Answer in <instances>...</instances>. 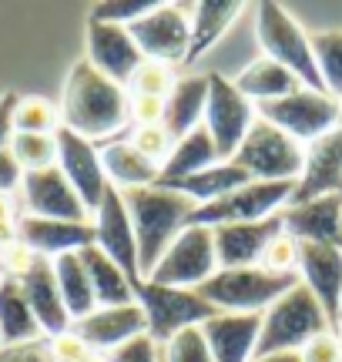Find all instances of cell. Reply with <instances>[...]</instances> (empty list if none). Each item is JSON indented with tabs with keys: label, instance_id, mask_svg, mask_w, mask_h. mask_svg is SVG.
Returning a JSON list of instances; mask_svg holds the SVG:
<instances>
[{
	"label": "cell",
	"instance_id": "obj_1",
	"mask_svg": "<svg viewBox=\"0 0 342 362\" xmlns=\"http://www.w3.org/2000/svg\"><path fill=\"white\" fill-rule=\"evenodd\" d=\"M128 88L105 78L98 67L84 57L71 67L64 81V98H61V128L74 131L81 138H107L131 121L128 111Z\"/></svg>",
	"mask_w": 342,
	"mask_h": 362
},
{
	"label": "cell",
	"instance_id": "obj_2",
	"mask_svg": "<svg viewBox=\"0 0 342 362\" xmlns=\"http://www.w3.org/2000/svg\"><path fill=\"white\" fill-rule=\"evenodd\" d=\"M121 194H124V205H128V215L134 225L138 269H141V282H145L161 262V255L171 248V242L191 225L195 202L175 188H161V185L131 188V192Z\"/></svg>",
	"mask_w": 342,
	"mask_h": 362
},
{
	"label": "cell",
	"instance_id": "obj_3",
	"mask_svg": "<svg viewBox=\"0 0 342 362\" xmlns=\"http://www.w3.org/2000/svg\"><path fill=\"white\" fill-rule=\"evenodd\" d=\"M322 332H332L326 312L319 298L302 282L292 292L272 302L262 312V332H259V349L255 356H272V352H302L309 342Z\"/></svg>",
	"mask_w": 342,
	"mask_h": 362
},
{
	"label": "cell",
	"instance_id": "obj_4",
	"mask_svg": "<svg viewBox=\"0 0 342 362\" xmlns=\"http://www.w3.org/2000/svg\"><path fill=\"white\" fill-rule=\"evenodd\" d=\"M299 282V272H269L262 265H252L218 269L205 285H198V292L218 312H265Z\"/></svg>",
	"mask_w": 342,
	"mask_h": 362
},
{
	"label": "cell",
	"instance_id": "obj_5",
	"mask_svg": "<svg viewBox=\"0 0 342 362\" xmlns=\"http://www.w3.org/2000/svg\"><path fill=\"white\" fill-rule=\"evenodd\" d=\"M255 34H259V44H262V57H269V61L282 64L285 71H292L302 88L326 94L316 54H312V37L299 27V21L285 7L265 0L262 7H259V17H255Z\"/></svg>",
	"mask_w": 342,
	"mask_h": 362
},
{
	"label": "cell",
	"instance_id": "obj_6",
	"mask_svg": "<svg viewBox=\"0 0 342 362\" xmlns=\"http://www.w3.org/2000/svg\"><path fill=\"white\" fill-rule=\"evenodd\" d=\"M134 298L148 319V336L155 339V346H165L175 339L182 329H195L205 325L218 309L208 298H201L198 288H175V285L158 282H141L134 288Z\"/></svg>",
	"mask_w": 342,
	"mask_h": 362
},
{
	"label": "cell",
	"instance_id": "obj_7",
	"mask_svg": "<svg viewBox=\"0 0 342 362\" xmlns=\"http://www.w3.org/2000/svg\"><path fill=\"white\" fill-rule=\"evenodd\" d=\"M232 161L249 171L252 181H299L305 171V148L282 128L255 117Z\"/></svg>",
	"mask_w": 342,
	"mask_h": 362
},
{
	"label": "cell",
	"instance_id": "obj_8",
	"mask_svg": "<svg viewBox=\"0 0 342 362\" xmlns=\"http://www.w3.org/2000/svg\"><path fill=\"white\" fill-rule=\"evenodd\" d=\"M259 117L282 128L299 144H312L342 124V101H336L332 94H322V90L299 88L278 101L259 104Z\"/></svg>",
	"mask_w": 342,
	"mask_h": 362
},
{
	"label": "cell",
	"instance_id": "obj_9",
	"mask_svg": "<svg viewBox=\"0 0 342 362\" xmlns=\"http://www.w3.org/2000/svg\"><path fill=\"white\" fill-rule=\"evenodd\" d=\"M299 181H249L211 205H195L191 225L218 228V225H242V221H265L278 215L295 194Z\"/></svg>",
	"mask_w": 342,
	"mask_h": 362
},
{
	"label": "cell",
	"instance_id": "obj_10",
	"mask_svg": "<svg viewBox=\"0 0 342 362\" xmlns=\"http://www.w3.org/2000/svg\"><path fill=\"white\" fill-rule=\"evenodd\" d=\"M201 124L208 128L215 151L222 161H232L238 144L245 141L249 128L255 124V107L252 101L235 88V81L211 71L208 74V101H205V117Z\"/></svg>",
	"mask_w": 342,
	"mask_h": 362
},
{
	"label": "cell",
	"instance_id": "obj_11",
	"mask_svg": "<svg viewBox=\"0 0 342 362\" xmlns=\"http://www.w3.org/2000/svg\"><path fill=\"white\" fill-rule=\"evenodd\" d=\"M218 272V259H215V238L211 228L205 225H188L171 248L161 255V262L155 265V272L148 275L145 282L158 285H175V288H198L205 285Z\"/></svg>",
	"mask_w": 342,
	"mask_h": 362
},
{
	"label": "cell",
	"instance_id": "obj_12",
	"mask_svg": "<svg viewBox=\"0 0 342 362\" xmlns=\"http://www.w3.org/2000/svg\"><path fill=\"white\" fill-rule=\"evenodd\" d=\"M94 245L105 252L107 259L114 262L128 282L138 288L141 285V269H138V242H134V225L124 205V194L107 185L101 194V205L94 211Z\"/></svg>",
	"mask_w": 342,
	"mask_h": 362
},
{
	"label": "cell",
	"instance_id": "obj_13",
	"mask_svg": "<svg viewBox=\"0 0 342 362\" xmlns=\"http://www.w3.org/2000/svg\"><path fill=\"white\" fill-rule=\"evenodd\" d=\"M134 37L138 51L145 61H158V64H175V61H188V47H191V21L182 13L175 4H158L151 13L128 27Z\"/></svg>",
	"mask_w": 342,
	"mask_h": 362
},
{
	"label": "cell",
	"instance_id": "obj_14",
	"mask_svg": "<svg viewBox=\"0 0 342 362\" xmlns=\"http://www.w3.org/2000/svg\"><path fill=\"white\" fill-rule=\"evenodd\" d=\"M13 282L20 285L27 305L37 319L40 332L47 339L67 336L71 332V315L64 309V298H61V288H57V275H54V262L44 259V255H34L24 269L11 275Z\"/></svg>",
	"mask_w": 342,
	"mask_h": 362
},
{
	"label": "cell",
	"instance_id": "obj_15",
	"mask_svg": "<svg viewBox=\"0 0 342 362\" xmlns=\"http://www.w3.org/2000/svg\"><path fill=\"white\" fill-rule=\"evenodd\" d=\"M57 141V168L64 171V178L71 181V188L81 194V202L88 211H98L101 194L107 188V175L101 165V151L94 148L88 138H81L74 131L57 128L54 131Z\"/></svg>",
	"mask_w": 342,
	"mask_h": 362
},
{
	"label": "cell",
	"instance_id": "obj_16",
	"mask_svg": "<svg viewBox=\"0 0 342 362\" xmlns=\"http://www.w3.org/2000/svg\"><path fill=\"white\" fill-rule=\"evenodd\" d=\"M20 192H24L27 215H34V218L88 221V215H91L57 165L40 171H24L20 175Z\"/></svg>",
	"mask_w": 342,
	"mask_h": 362
},
{
	"label": "cell",
	"instance_id": "obj_17",
	"mask_svg": "<svg viewBox=\"0 0 342 362\" xmlns=\"http://www.w3.org/2000/svg\"><path fill=\"white\" fill-rule=\"evenodd\" d=\"M299 279L319 298V305H322L332 332H336L339 329V305H342V248L299 242Z\"/></svg>",
	"mask_w": 342,
	"mask_h": 362
},
{
	"label": "cell",
	"instance_id": "obj_18",
	"mask_svg": "<svg viewBox=\"0 0 342 362\" xmlns=\"http://www.w3.org/2000/svg\"><path fill=\"white\" fill-rule=\"evenodd\" d=\"M282 211L265 221H242V225H218L211 228L218 269H252L265 255L269 242L282 235Z\"/></svg>",
	"mask_w": 342,
	"mask_h": 362
},
{
	"label": "cell",
	"instance_id": "obj_19",
	"mask_svg": "<svg viewBox=\"0 0 342 362\" xmlns=\"http://www.w3.org/2000/svg\"><path fill=\"white\" fill-rule=\"evenodd\" d=\"M148 319L141 305H114V309H94L78 322H71V336H78L91 352H114L118 346L145 336Z\"/></svg>",
	"mask_w": 342,
	"mask_h": 362
},
{
	"label": "cell",
	"instance_id": "obj_20",
	"mask_svg": "<svg viewBox=\"0 0 342 362\" xmlns=\"http://www.w3.org/2000/svg\"><path fill=\"white\" fill-rule=\"evenodd\" d=\"M88 61H91L105 78L114 84L128 88L131 74L138 64L145 61L134 37L128 34V27L118 24H101V21H88Z\"/></svg>",
	"mask_w": 342,
	"mask_h": 362
},
{
	"label": "cell",
	"instance_id": "obj_21",
	"mask_svg": "<svg viewBox=\"0 0 342 362\" xmlns=\"http://www.w3.org/2000/svg\"><path fill=\"white\" fill-rule=\"evenodd\" d=\"M215 362H252L259 349L262 312H218L201 325Z\"/></svg>",
	"mask_w": 342,
	"mask_h": 362
},
{
	"label": "cell",
	"instance_id": "obj_22",
	"mask_svg": "<svg viewBox=\"0 0 342 362\" xmlns=\"http://www.w3.org/2000/svg\"><path fill=\"white\" fill-rule=\"evenodd\" d=\"M282 228L295 242L342 248V194H319L302 205L282 208Z\"/></svg>",
	"mask_w": 342,
	"mask_h": 362
},
{
	"label": "cell",
	"instance_id": "obj_23",
	"mask_svg": "<svg viewBox=\"0 0 342 362\" xmlns=\"http://www.w3.org/2000/svg\"><path fill=\"white\" fill-rule=\"evenodd\" d=\"M319 194H342V124L305 148V171L289 205H302Z\"/></svg>",
	"mask_w": 342,
	"mask_h": 362
},
{
	"label": "cell",
	"instance_id": "obj_24",
	"mask_svg": "<svg viewBox=\"0 0 342 362\" xmlns=\"http://www.w3.org/2000/svg\"><path fill=\"white\" fill-rule=\"evenodd\" d=\"M17 242L30 248L34 255L57 259L67 252H84L94 245L91 221H57V218H34L24 215L17 221Z\"/></svg>",
	"mask_w": 342,
	"mask_h": 362
},
{
	"label": "cell",
	"instance_id": "obj_25",
	"mask_svg": "<svg viewBox=\"0 0 342 362\" xmlns=\"http://www.w3.org/2000/svg\"><path fill=\"white\" fill-rule=\"evenodd\" d=\"M205 101H208V74L175 81L171 94L165 98V117H161L165 131H168L175 141H182L184 134H191L201 124Z\"/></svg>",
	"mask_w": 342,
	"mask_h": 362
},
{
	"label": "cell",
	"instance_id": "obj_26",
	"mask_svg": "<svg viewBox=\"0 0 342 362\" xmlns=\"http://www.w3.org/2000/svg\"><path fill=\"white\" fill-rule=\"evenodd\" d=\"M101 165H105L107 185H114L118 192H131V188H148L158 185L161 168L155 161H148L131 141L107 144L101 151Z\"/></svg>",
	"mask_w": 342,
	"mask_h": 362
},
{
	"label": "cell",
	"instance_id": "obj_27",
	"mask_svg": "<svg viewBox=\"0 0 342 362\" xmlns=\"http://www.w3.org/2000/svg\"><path fill=\"white\" fill-rule=\"evenodd\" d=\"M249 181H252L249 171H242L235 161H218V165L198 171V175H188V178L175 181V185H161V188H175V192H182L184 198H191L195 205H211V202L232 194L235 188L249 185Z\"/></svg>",
	"mask_w": 342,
	"mask_h": 362
},
{
	"label": "cell",
	"instance_id": "obj_28",
	"mask_svg": "<svg viewBox=\"0 0 342 362\" xmlns=\"http://www.w3.org/2000/svg\"><path fill=\"white\" fill-rule=\"evenodd\" d=\"M218 165V151H215V141L205 124H198L191 134H184L182 141H175L171 148V158L165 161V168L158 175V185H175V181L188 178V175H198V171Z\"/></svg>",
	"mask_w": 342,
	"mask_h": 362
},
{
	"label": "cell",
	"instance_id": "obj_29",
	"mask_svg": "<svg viewBox=\"0 0 342 362\" xmlns=\"http://www.w3.org/2000/svg\"><path fill=\"white\" fill-rule=\"evenodd\" d=\"M84 259V269L91 275V288H94V298H98V309H114V305H134V285L128 282V275L107 259L105 252L98 245L84 248L81 252Z\"/></svg>",
	"mask_w": 342,
	"mask_h": 362
},
{
	"label": "cell",
	"instance_id": "obj_30",
	"mask_svg": "<svg viewBox=\"0 0 342 362\" xmlns=\"http://www.w3.org/2000/svg\"><path fill=\"white\" fill-rule=\"evenodd\" d=\"M51 262H54L57 288H61V298H64V309H67V315H71V322L91 315V312L98 309V298H94L91 275L84 269L81 252H67V255H57V259H51Z\"/></svg>",
	"mask_w": 342,
	"mask_h": 362
},
{
	"label": "cell",
	"instance_id": "obj_31",
	"mask_svg": "<svg viewBox=\"0 0 342 362\" xmlns=\"http://www.w3.org/2000/svg\"><path fill=\"white\" fill-rule=\"evenodd\" d=\"M44 332L27 305L20 285L11 275H4V282H0V346H20V342H34Z\"/></svg>",
	"mask_w": 342,
	"mask_h": 362
},
{
	"label": "cell",
	"instance_id": "obj_32",
	"mask_svg": "<svg viewBox=\"0 0 342 362\" xmlns=\"http://www.w3.org/2000/svg\"><path fill=\"white\" fill-rule=\"evenodd\" d=\"M238 13H242L238 0H201L195 7V17H191V47H188L184 64L198 61L208 47H215L218 37L238 21Z\"/></svg>",
	"mask_w": 342,
	"mask_h": 362
},
{
	"label": "cell",
	"instance_id": "obj_33",
	"mask_svg": "<svg viewBox=\"0 0 342 362\" xmlns=\"http://www.w3.org/2000/svg\"><path fill=\"white\" fill-rule=\"evenodd\" d=\"M235 88L255 104H265V101H278V98H285L292 90H299V78L285 71L282 64L276 61H269V57H259V61H252L242 74L235 78Z\"/></svg>",
	"mask_w": 342,
	"mask_h": 362
},
{
	"label": "cell",
	"instance_id": "obj_34",
	"mask_svg": "<svg viewBox=\"0 0 342 362\" xmlns=\"http://www.w3.org/2000/svg\"><path fill=\"white\" fill-rule=\"evenodd\" d=\"M7 151H11V158L17 161L20 171H40V168H54L57 165V141H54V134H24V131H13Z\"/></svg>",
	"mask_w": 342,
	"mask_h": 362
},
{
	"label": "cell",
	"instance_id": "obj_35",
	"mask_svg": "<svg viewBox=\"0 0 342 362\" xmlns=\"http://www.w3.org/2000/svg\"><path fill=\"white\" fill-rule=\"evenodd\" d=\"M312 54H316L326 94L342 101V30H319L312 37Z\"/></svg>",
	"mask_w": 342,
	"mask_h": 362
},
{
	"label": "cell",
	"instance_id": "obj_36",
	"mask_svg": "<svg viewBox=\"0 0 342 362\" xmlns=\"http://www.w3.org/2000/svg\"><path fill=\"white\" fill-rule=\"evenodd\" d=\"M61 128L57 124V107L44 98H17L13 107V131L24 134H54Z\"/></svg>",
	"mask_w": 342,
	"mask_h": 362
},
{
	"label": "cell",
	"instance_id": "obj_37",
	"mask_svg": "<svg viewBox=\"0 0 342 362\" xmlns=\"http://www.w3.org/2000/svg\"><path fill=\"white\" fill-rule=\"evenodd\" d=\"M171 88H175V74H171L168 64H158V61H141L138 71L128 81V94L131 98H168Z\"/></svg>",
	"mask_w": 342,
	"mask_h": 362
},
{
	"label": "cell",
	"instance_id": "obj_38",
	"mask_svg": "<svg viewBox=\"0 0 342 362\" xmlns=\"http://www.w3.org/2000/svg\"><path fill=\"white\" fill-rule=\"evenodd\" d=\"M161 362H215L211 359L208 342H205L201 325L182 329L175 339H168V342H165V352H161Z\"/></svg>",
	"mask_w": 342,
	"mask_h": 362
},
{
	"label": "cell",
	"instance_id": "obj_39",
	"mask_svg": "<svg viewBox=\"0 0 342 362\" xmlns=\"http://www.w3.org/2000/svg\"><path fill=\"white\" fill-rule=\"evenodd\" d=\"M155 7H158L155 0H107V4H94L91 7V21L131 27L134 21H141V17L151 13Z\"/></svg>",
	"mask_w": 342,
	"mask_h": 362
},
{
	"label": "cell",
	"instance_id": "obj_40",
	"mask_svg": "<svg viewBox=\"0 0 342 362\" xmlns=\"http://www.w3.org/2000/svg\"><path fill=\"white\" fill-rule=\"evenodd\" d=\"M128 141L148 158V161H155L158 168H165V161L171 158V148H175V138H171L165 124H148V128H134L131 138Z\"/></svg>",
	"mask_w": 342,
	"mask_h": 362
},
{
	"label": "cell",
	"instance_id": "obj_41",
	"mask_svg": "<svg viewBox=\"0 0 342 362\" xmlns=\"http://www.w3.org/2000/svg\"><path fill=\"white\" fill-rule=\"evenodd\" d=\"M262 269L269 272H299V242L292 235H276L262 255Z\"/></svg>",
	"mask_w": 342,
	"mask_h": 362
},
{
	"label": "cell",
	"instance_id": "obj_42",
	"mask_svg": "<svg viewBox=\"0 0 342 362\" xmlns=\"http://www.w3.org/2000/svg\"><path fill=\"white\" fill-rule=\"evenodd\" d=\"M105 359L107 362H161V352H158V346H155V339L145 332V336L118 346L114 352H107Z\"/></svg>",
	"mask_w": 342,
	"mask_h": 362
},
{
	"label": "cell",
	"instance_id": "obj_43",
	"mask_svg": "<svg viewBox=\"0 0 342 362\" xmlns=\"http://www.w3.org/2000/svg\"><path fill=\"white\" fill-rule=\"evenodd\" d=\"M0 362H57L51 349V339H34L20 346H0Z\"/></svg>",
	"mask_w": 342,
	"mask_h": 362
},
{
	"label": "cell",
	"instance_id": "obj_44",
	"mask_svg": "<svg viewBox=\"0 0 342 362\" xmlns=\"http://www.w3.org/2000/svg\"><path fill=\"white\" fill-rule=\"evenodd\" d=\"M299 356H302V362H342V342L336 332H322Z\"/></svg>",
	"mask_w": 342,
	"mask_h": 362
},
{
	"label": "cell",
	"instance_id": "obj_45",
	"mask_svg": "<svg viewBox=\"0 0 342 362\" xmlns=\"http://www.w3.org/2000/svg\"><path fill=\"white\" fill-rule=\"evenodd\" d=\"M128 98H131V94H128ZM128 111H131V121L138 128L161 124V117H165V101H161V98H131Z\"/></svg>",
	"mask_w": 342,
	"mask_h": 362
},
{
	"label": "cell",
	"instance_id": "obj_46",
	"mask_svg": "<svg viewBox=\"0 0 342 362\" xmlns=\"http://www.w3.org/2000/svg\"><path fill=\"white\" fill-rule=\"evenodd\" d=\"M17 211H13L11 194H0V252L17 242Z\"/></svg>",
	"mask_w": 342,
	"mask_h": 362
},
{
	"label": "cell",
	"instance_id": "obj_47",
	"mask_svg": "<svg viewBox=\"0 0 342 362\" xmlns=\"http://www.w3.org/2000/svg\"><path fill=\"white\" fill-rule=\"evenodd\" d=\"M13 107H17V94H4L0 98V151H7L13 138Z\"/></svg>",
	"mask_w": 342,
	"mask_h": 362
},
{
	"label": "cell",
	"instance_id": "obj_48",
	"mask_svg": "<svg viewBox=\"0 0 342 362\" xmlns=\"http://www.w3.org/2000/svg\"><path fill=\"white\" fill-rule=\"evenodd\" d=\"M24 171L17 168V161L11 158V151H0V194H11L20 185Z\"/></svg>",
	"mask_w": 342,
	"mask_h": 362
},
{
	"label": "cell",
	"instance_id": "obj_49",
	"mask_svg": "<svg viewBox=\"0 0 342 362\" xmlns=\"http://www.w3.org/2000/svg\"><path fill=\"white\" fill-rule=\"evenodd\" d=\"M252 362H302L299 352H272V356H255Z\"/></svg>",
	"mask_w": 342,
	"mask_h": 362
},
{
	"label": "cell",
	"instance_id": "obj_50",
	"mask_svg": "<svg viewBox=\"0 0 342 362\" xmlns=\"http://www.w3.org/2000/svg\"><path fill=\"white\" fill-rule=\"evenodd\" d=\"M336 332H339V339H342V305H339V329H336Z\"/></svg>",
	"mask_w": 342,
	"mask_h": 362
},
{
	"label": "cell",
	"instance_id": "obj_51",
	"mask_svg": "<svg viewBox=\"0 0 342 362\" xmlns=\"http://www.w3.org/2000/svg\"><path fill=\"white\" fill-rule=\"evenodd\" d=\"M0 282H4V255H0Z\"/></svg>",
	"mask_w": 342,
	"mask_h": 362
}]
</instances>
